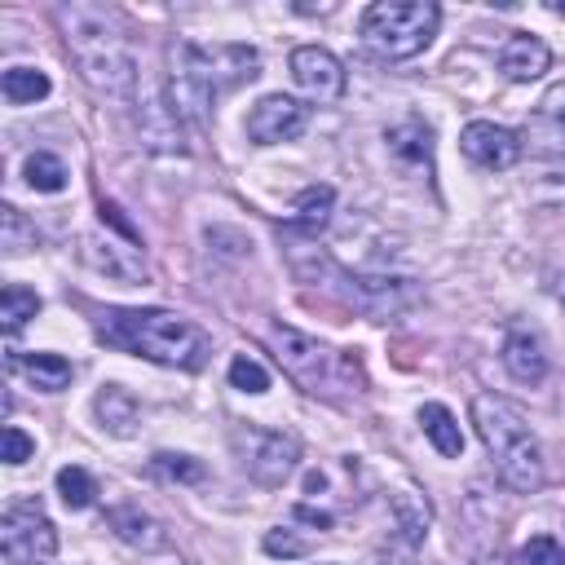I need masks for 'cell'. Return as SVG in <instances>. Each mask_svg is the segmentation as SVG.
Instances as JSON below:
<instances>
[{
    "mask_svg": "<svg viewBox=\"0 0 565 565\" xmlns=\"http://www.w3.org/2000/svg\"><path fill=\"white\" fill-rule=\"evenodd\" d=\"M66 53L79 71V79L102 93V97H132L137 93V57L124 40V22L115 9L106 4H84V0H66L53 9Z\"/></svg>",
    "mask_w": 565,
    "mask_h": 565,
    "instance_id": "obj_1",
    "label": "cell"
},
{
    "mask_svg": "<svg viewBox=\"0 0 565 565\" xmlns=\"http://www.w3.org/2000/svg\"><path fill=\"white\" fill-rule=\"evenodd\" d=\"M256 75H260V53L252 44H194V40L168 44V102L190 124H207L216 102Z\"/></svg>",
    "mask_w": 565,
    "mask_h": 565,
    "instance_id": "obj_2",
    "label": "cell"
},
{
    "mask_svg": "<svg viewBox=\"0 0 565 565\" xmlns=\"http://www.w3.org/2000/svg\"><path fill=\"white\" fill-rule=\"evenodd\" d=\"M97 340L159 366H181V371H199L212 353L207 335L190 318L168 309H110L97 322Z\"/></svg>",
    "mask_w": 565,
    "mask_h": 565,
    "instance_id": "obj_3",
    "label": "cell"
},
{
    "mask_svg": "<svg viewBox=\"0 0 565 565\" xmlns=\"http://www.w3.org/2000/svg\"><path fill=\"white\" fill-rule=\"evenodd\" d=\"M472 424L481 446L494 459V472L503 477L508 490L516 494H534L547 481V463H543V446L534 437V428L525 424L521 406H512L499 393H477L472 397Z\"/></svg>",
    "mask_w": 565,
    "mask_h": 565,
    "instance_id": "obj_4",
    "label": "cell"
},
{
    "mask_svg": "<svg viewBox=\"0 0 565 565\" xmlns=\"http://www.w3.org/2000/svg\"><path fill=\"white\" fill-rule=\"evenodd\" d=\"M265 340H269L278 366H282L305 393H318V397H349V393H362V388H366L362 362H358L353 353H344V349L322 344L318 335H305V331H296V327L274 322Z\"/></svg>",
    "mask_w": 565,
    "mask_h": 565,
    "instance_id": "obj_5",
    "label": "cell"
},
{
    "mask_svg": "<svg viewBox=\"0 0 565 565\" xmlns=\"http://www.w3.org/2000/svg\"><path fill=\"white\" fill-rule=\"evenodd\" d=\"M441 9L433 0H375L362 9V40L375 57L402 62L433 44Z\"/></svg>",
    "mask_w": 565,
    "mask_h": 565,
    "instance_id": "obj_6",
    "label": "cell"
},
{
    "mask_svg": "<svg viewBox=\"0 0 565 565\" xmlns=\"http://www.w3.org/2000/svg\"><path fill=\"white\" fill-rule=\"evenodd\" d=\"M234 450H238V463L243 472L256 481V486H282L296 463H300V437L296 433H282V428H252V424H238L230 433Z\"/></svg>",
    "mask_w": 565,
    "mask_h": 565,
    "instance_id": "obj_7",
    "label": "cell"
},
{
    "mask_svg": "<svg viewBox=\"0 0 565 565\" xmlns=\"http://www.w3.org/2000/svg\"><path fill=\"white\" fill-rule=\"evenodd\" d=\"M0 552L9 565H53L57 561V530L40 499L9 503L0 516Z\"/></svg>",
    "mask_w": 565,
    "mask_h": 565,
    "instance_id": "obj_8",
    "label": "cell"
},
{
    "mask_svg": "<svg viewBox=\"0 0 565 565\" xmlns=\"http://www.w3.org/2000/svg\"><path fill=\"white\" fill-rule=\"evenodd\" d=\"M282 247H287V265H291V274H296L300 282H309V287H318V291H327V296H335V300L362 309V278L349 274L327 247H313V243L291 238V234L282 238Z\"/></svg>",
    "mask_w": 565,
    "mask_h": 565,
    "instance_id": "obj_9",
    "label": "cell"
},
{
    "mask_svg": "<svg viewBox=\"0 0 565 565\" xmlns=\"http://www.w3.org/2000/svg\"><path fill=\"white\" fill-rule=\"evenodd\" d=\"M287 66H291L296 88H300L309 102L331 106V102H340V97H344L349 75H344V62H340L331 49H322V44H300V49H291Z\"/></svg>",
    "mask_w": 565,
    "mask_h": 565,
    "instance_id": "obj_10",
    "label": "cell"
},
{
    "mask_svg": "<svg viewBox=\"0 0 565 565\" xmlns=\"http://www.w3.org/2000/svg\"><path fill=\"white\" fill-rule=\"evenodd\" d=\"M309 128V106L287 97V93H269L252 106L247 115V137L256 146H278V141H296Z\"/></svg>",
    "mask_w": 565,
    "mask_h": 565,
    "instance_id": "obj_11",
    "label": "cell"
},
{
    "mask_svg": "<svg viewBox=\"0 0 565 565\" xmlns=\"http://www.w3.org/2000/svg\"><path fill=\"white\" fill-rule=\"evenodd\" d=\"M459 150H463L477 168H486V172H503V168H512V163L521 159L525 141H521L512 128L494 124V119H472V124L459 132Z\"/></svg>",
    "mask_w": 565,
    "mask_h": 565,
    "instance_id": "obj_12",
    "label": "cell"
},
{
    "mask_svg": "<svg viewBox=\"0 0 565 565\" xmlns=\"http://www.w3.org/2000/svg\"><path fill=\"white\" fill-rule=\"evenodd\" d=\"M137 137L154 154H185V119L168 102V93H146L137 106Z\"/></svg>",
    "mask_w": 565,
    "mask_h": 565,
    "instance_id": "obj_13",
    "label": "cell"
},
{
    "mask_svg": "<svg viewBox=\"0 0 565 565\" xmlns=\"http://www.w3.org/2000/svg\"><path fill=\"white\" fill-rule=\"evenodd\" d=\"M503 371L516 380V384H543L547 380V349H543V335L530 331V327H512L503 335Z\"/></svg>",
    "mask_w": 565,
    "mask_h": 565,
    "instance_id": "obj_14",
    "label": "cell"
},
{
    "mask_svg": "<svg viewBox=\"0 0 565 565\" xmlns=\"http://www.w3.org/2000/svg\"><path fill=\"white\" fill-rule=\"evenodd\" d=\"M547 66H552V53H547V44H543L539 35H530V31H512V35L503 40V49H499V71H503L512 84H530V79H539Z\"/></svg>",
    "mask_w": 565,
    "mask_h": 565,
    "instance_id": "obj_15",
    "label": "cell"
},
{
    "mask_svg": "<svg viewBox=\"0 0 565 565\" xmlns=\"http://www.w3.org/2000/svg\"><path fill=\"white\" fill-rule=\"evenodd\" d=\"M106 530H110L119 543L141 547V552L168 547V530H163L150 512H141L137 503H115V508H106Z\"/></svg>",
    "mask_w": 565,
    "mask_h": 565,
    "instance_id": "obj_16",
    "label": "cell"
},
{
    "mask_svg": "<svg viewBox=\"0 0 565 565\" xmlns=\"http://www.w3.org/2000/svg\"><path fill=\"white\" fill-rule=\"evenodd\" d=\"M132 247H115L110 238H97V234H84L79 238V256L106 274V278H119V282H146V265L137 256H128Z\"/></svg>",
    "mask_w": 565,
    "mask_h": 565,
    "instance_id": "obj_17",
    "label": "cell"
},
{
    "mask_svg": "<svg viewBox=\"0 0 565 565\" xmlns=\"http://www.w3.org/2000/svg\"><path fill=\"white\" fill-rule=\"evenodd\" d=\"M9 371H18L40 393H62L75 375V366L62 353H9Z\"/></svg>",
    "mask_w": 565,
    "mask_h": 565,
    "instance_id": "obj_18",
    "label": "cell"
},
{
    "mask_svg": "<svg viewBox=\"0 0 565 565\" xmlns=\"http://www.w3.org/2000/svg\"><path fill=\"white\" fill-rule=\"evenodd\" d=\"M93 411H97L102 428L115 433V437H132L137 424H141V406H137V397H132L128 388H119V384H102L97 397H93Z\"/></svg>",
    "mask_w": 565,
    "mask_h": 565,
    "instance_id": "obj_19",
    "label": "cell"
},
{
    "mask_svg": "<svg viewBox=\"0 0 565 565\" xmlns=\"http://www.w3.org/2000/svg\"><path fill=\"white\" fill-rule=\"evenodd\" d=\"M384 141H388V150L402 159V163H433V128L419 119V115H406L402 124H393L388 132H384Z\"/></svg>",
    "mask_w": 565,
    "mask_h": 565,
    "instance_id": "obj_20",
    "label": "cell"
},
{
    "mask_svg": "<svg viewBox=\"0 0 565 565\" xmlns=\"http://www.w3.org/2000/svg\"><path fill=\"white\" fill-rule=\"evenodd\" d=\"M419 428H424V437L433 441L437 455H446V459H459L463 455V433H459V419L450 415V406L424 402L419 406Z\"/></svg>",
    "mask_w": 565,
    "mask_h": 565,
    "instance_id": "obj_21",
    "label": "cell"
},
{
    "mask_svg": "<svg viewBox=\"0 0 565 565\" xmlns=\"http://www.w3.org/2000/svg\"><path fill=\"white\" fill-rule=\"evenodd\" d=\"M49 75L44 71H35V66H9L4 75H0V93H4V102H13V106H35V102H44L49 97Z\"/></svg>",
    "mask_w": 565,
    "mask_h": 565,
    "instance_id": "obj_22",
    "label": "cell"
},
{
    "mask_svg": "<svg viewBox=\"0 0 565 565\" xmlns=\"http://www.w3.org/2000/svg\"><path fill=\"white\" fill-rule=\"evenodd\" d=\"M331 207H335V190H331V185H305V190L296 194V216H291V225L318 234V230L331 221Z\"/></svg>",
    "mask_w": 565,
    "mask_h": 565,
    "instance_id": "obj_23",
    "label": "cell"
},
{
    "mask_svg": "<svg viewBox=\"0 0 565 565\" xmlns=\"http://www.w3.org/2000/svg\"><path fill=\"white\" fill-rule=\"evenodd\" d=\"M22 177H26V185L35 190V194H62L66 190V163L57 159V154H49V150H35V154H26V163H22Z\"/></svg>",
    "mask_w": 565,
    "mask_h": 565,
    "instance_id": "obj_24",
    "label": "cell"
},
{
    "mask_svg": "<svg viewBox=\"0 0 565 565\" xmlns=\"http://www.w3.org/2000/svg\"><path fill=\"white\" fill-rule=\"evenodd\" d=\"M35 313H40V296H35L31 287L9 282V287L0 291V327H4L9 335H18Z\"/></svg>",
    "mask_w": 565,
    "mask_h": 565,
    "instance_id": "obj_25",
    "label": "cell"
},
{
    "mask_svg": "<svg viewBox=\"0 0 565 565\" xmlns=\"http://www.w3.org/2000/svg\"><path fill=\"white\" fill-rule=\"evenodd\" d=\"M53 486H57V494H62V503L66 508H93V499H97V481L79 468V463H66V468H57V477H53Z\"/></svg>",
    "mask_w": 565,
    "mask_h": 565,
    "instance_id": "obj_26",
    "label": "cell"
},
{
    "mask_svg": "<svg viewBox=\"0 0 565 565\" xmlns=\"http://www.w3.org/2000/svg\"><path fill=\"white\" fill-rule=\"evenodd\" d=\"M35 225L13 207V203H4L0 207V247L9 252V256H22V252H31L35 247Z\"/></svg>",
    "mask_w": 565,
    "mask_h": 565,
    "instance_id": "obj_27",
    "label": "cell"
},
{
    "mask_svg": "<svg viewBox=\"0 0 565 565\" xmlns=\"http://www.w3.org/2000/svg\"><path fill=\"white\" fill-rule=\"evenodd\" d=\"M230 388H238V393H265L269 388V371L256 362V358H247V353H238L234 362H230Z\"/></svg>",
    "mask_w": 565,
    "mask_h": 565,
    "instance_id": "obj_28",
    "label": "cell"
},
{
    "mask_svg": "<svg viewBox=\"0 0 565 565\" xmlns=\"http://www.w3.org/2000/svg\"><path fill=\"white\" fill-rule=\"evenodd\" d=\"M150 468H154L159 477H168V481H199V477H203V463H199V459L172 455V450H159V455L150 459Z\"/></svg>",
    "mask_w": 565,
    "mask_h": 565,
    "instance_id": "obj_29",
    "label": "cell"
},
{
    "mask_svg": "<svg viewBox=\"0 0 565 565\" xmlns=\"http://www.w3.org/2000/svg\"><path fill=\"white\" fill-rule=\"evenodd\" d=\"M260 547L269 552V556H282V561H296V556H305L309 552V539H300V534H291V530H265V539H260Z\"/></svg>",
    "mask_w": 565,
    "mask_h": 565,
    "instance_id": "obj_30",
    "label": "cell"
},
{
    "mask_svg": "<svg viewBox=\"0 0 565 565\" xmlns=\"http://www.w3.org/2000/svg\"><path fill=\"white\" fill-rule=\"evenodd\" d=\"M521 561H525V565H565V547H561L552 534H534V539L521 547Z\"/></svg>",
    "mask_w": 565,
    "mask_h": 565,
    "instance_id": "obj_31",
    "label": "cell"
},
{
    "mask_svg": "<svg viewBox=\"0 0 565 565\" xmlns=\"http://www.w3.org/2000/svg\"><path fill=\"white\" fill-rule=\"evenodd\" d=\"M0 446H4V450H0V459H4V463H13V468H18V463H26V459L35 455V441H31L22 428H13V424H4V428H0Z\"/></svg>",
    "mask_w": 565,
    "mask_h": 565,
    "instance_id": "obj_32",
    "label": "cell"
},
{
    "mask_svg": "<svg viewBox=\"0 0 565 565\" xmlns=\"http://www.w3.org/2000/svg\"><path fill=\"white\" fill-rule=\"evenodd\" d=\"M97 212H102V221H110V225H115V230H119V234H124L132 247H141V230H137V225H132V221H128V216H124L115 203H106V199H102V203H97Z\"/></svg>",
    "mask_w": 565,
    "mask_h": 565,
    "instance_id": "obj_33",
    "label": "cell"
},
{
    "mask_svg": "<svg viewBox=\"0 0 565 565\" xmlns=\"http://www.w3.org/2000/svg\"><path fill=\"white\" fill-rule=\"evenodd\" d=\"M539 124H556V128L565 132V88H561V93H552V97L543 102V110H539Z\"/></svg>",
    "mask_w": 565,
    "mask_h": 565,
    "instance_id": "obj_34",
    "label": "cell"
},
{
    "mask_svg": "<svg viewBox=\"0 0 565 565\" xmlns=\"http://www.w3.org/2000/svg\"><path fill=\"white\" fill-rule=\"evenodd\" d=\"M296 521H309V525H318V530H331V512H322V508H309V503H296Z\"/></svg>",
    "mask_w": 565,
    "mask_h": 565,
    "instance_id": "obj_35",
    "label": "cell"
},
{
    "mask_svg": "<svg viewBox=\"0 0 565 565\" xmlns=\"http://www.w3.org/2000/svg\"><path fill=\"white\" fill-rule=\"evenodd\" d=\"M547 9H552V13H565V0H552Z\"/></svg>",
    "mask_w": 565,
    "mask_h": 565,
    "instance_id": "obj_36",
    "label": "cell"
}]
</instances>
